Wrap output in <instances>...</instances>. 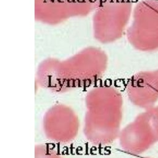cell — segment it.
Returning a JSON list of instances; mask_svg holds the SVG:
<instances>
[{
    "mask_svg": "<svg viewBox=\"0 0 158 158\" xmlns=\"http://www.w3.org/2000/svg\"><path fill=\"white\" fill-rule=\"evenodd\" d=\"M128 38L140 51L158 49V0H144L137 4Z\"/></svg>",
    "mask_w": 158,
    "mask_h": 158,
    "instance_id": "1",
    "label": "cell"
},
{
    "mask_svg": "<svg viewBox=\"0 0 158 158\" xmlns=\"http://www.w3.org/2000/svg\"><path fill=\"white\" fill-rule=\"evenodd\" d=\"M96 6L94 26L98 38L109 41L119 38L130 19V1L104 0Z\"/></svg>",
    "mask_w": 158,
    "mask_h": 158,
    "instance_id": "2",
    "label": "cell"
},
{
    "mask_svg": "<svg viewBox=\"0 0 158 158\" xmlns=\"http://www.w3.org/2000/svg\"><path fill=\"white\" fill-rule=\"evenodd\" d=\"M125 145L139 154L158 141V107H152L139 115L125 131Z\"/></svg>",
    "mask_w": 158,
    "mask_h": 158,
    "instance_id": "3",
    "label": "cell"
},
{
    "mask_svg": "<svg viewBox=\"0 0 158 158\" xmlns=\"http://www.w3.org/2000/svg\"><path fill=\"white\" fill-rule=\"evenodd\" d=\"M36 15L44 22L61 21L84 14L96 6L97 0H36Z\"/></svg>",
    "mask_w": 158,
    "mask_h": 158,
    "instance_id": "4",
    "label": "cell"
},
{
    "mask_svg": "<svg viewBox=\"0 0 158 158\" xmlns=\"http://www.w3.org/2000/svg\"><path fill=\"white\" fill-rule=\"evenodd\" d=\"M128 93L133 102L150 108L158 101V70L135 75L129 84Z\"/></svg>",
    "mask_w": 158,
    "mask_h": 158,
    "instance_id": "5",
    "label": "cell"
}]
</instances>
